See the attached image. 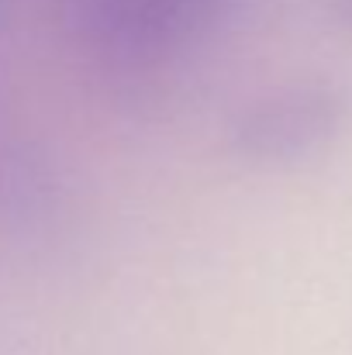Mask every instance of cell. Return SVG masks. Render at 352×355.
I'll return each instance as SVG.
<instances>
[{"instance_id":"6da1fadb","label":"cell","mask_w":352,"mask_h":355,"mask_svg":"<svg viewBox=\"0 0 352 355\" xmlns=\"http://www.w3.org/2000/svg\"><path fill=\"white\" fill-rule=\"evenodd\" d=\"M242 0H52L69 49L101 76L135 87L169 73Z\"/></svg>"},{"instance_id":"7a4b0ae2","label":"cell","mask_w":352,"mask_h":355,"mask_svg":"<svg viewBox=\"0 0 352 355\" xmlns=\"http://www.w3.org/2000/svg\"><path fill=\"white\" fill-rule=\"evenodd\" d=\"M349 118L346 94L328 80H294L249 97L228 124L232 152L262 169L297 166L325 152Z\"/></svg>"},{"instance_id":"3957f363","label":"cell","mask_w":352,"mask_h":355,"mask_svg":"<svg viewBox=\"0 0 352 355\" xmlns=\"http://www.w3.org/2000/svg\"><path fill=\"white\" fill-rule=\"evenodd\" d=\"M328 7H332V14L352 31V0H328Z\"/></svg>"},{"instance_id":"277c9868","label":"cell","mask_w":352,"mask_h":355,"mask_svg":"<svg viewBox=\"0 0 352 355\" xmlns=\"http://www.w3.org/2000/svg\"><path fill=\"white\" fill-rule=\"evenodd\" d=\"M14 7H17V0H0V31L10 24V17H14Z\"/></svg>"}]
</instances>
